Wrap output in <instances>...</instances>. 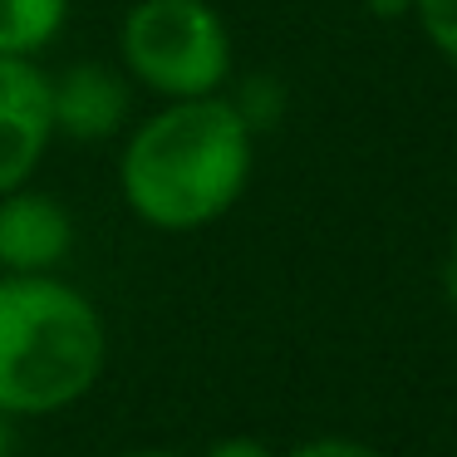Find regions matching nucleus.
I'll return each instance as SVG.
<instances>
[{"label":"nucleus","instance_id":"13","mask_svg":"<svg viewBox=\"0 0 457 457\" xmlns=\"http://www.w3.org/2000/svg\"><path fill=\"white\" fill-rule=\"evenodd\" d=\"M11 423H15V418L0 413V457H11Z\"/></svg>","mask_w":457,"mask_h":457},{"label":"nucleus","instance_id":"3","mask_svg":"<svg viewBox=\"0 0 457 457\" xmlns=\"http://www.w3.org/2000/svg\"><path fill=\"white\" fill-rule=\"evenodd\" d=\"M119 70L162 99L227 94L231 30L212 0H133L119 25Z\"/></svg>","mask_w":457,"mask_h":457},{"label":"nucleus","instance_id":"9","mask_svg":"<svg viewBox=\"0 0 457 457\" xmlns=\"http://www.w3.org/2000/svg\"><path fill=\"white\" fill-rule=\"evenodd\" d=\"M280 457H388V453H378V447L359 443V437L329 433V437H310V443L290 447V453H280Z\"/></svg>","mask_w":457,"mask_h":457},{"label":"nucleus","instance_id":"7","mask_svg":"<svg viewBox=\"0 0 457 457\" xmlns=\"http://www.w3.org/2000/svg\"><path fill=\"white\" fill-rule=\"evenodd\" d=\"M70 21V0H0V54L35 60L60 40Z\"/></svg>","mask_w":457,"mask_h":457},{"label":"nucleus","instance_id":"6","mask_svg":"<svg viewBox=\"0 0 457 457\" xmlns=\"http://www.w3.org/2000/svg\"><path fill=\"white\" fill-rule=\"evenodd\" d=\"M129 74L113 64H70L64 74L50 79V113H54V133L74 143H104L113 133H123L129 123Z\"/></svg>","mask_w":457,"mask_h":457},{"label":"nucleus","instance_id":"11","mask_svg":"<svg viewBox=\"0 0 457 457\" xmlns=\"http://www.w3.org/2000/svg\"><path fill=\"white\" fill-rule=\"evenodd\" d=\"M443 295H447V305L457 310V227H453L447 251H443Z\"/></svg>","mask_w":457,"mask_h":457},{"label":"nucleus","instance_id":"4","mask_svg":"<svg viewBox=\"0 0 457 457\" xmlns=\"http://www.w3.org/2000/svg\"><path fill=\"white\" fill-rule=\"evenodd\" d=\"M54 143L50 74L35 60L0 54V197L35 178Z\"/></svg>","mask_w":457,"mask_h":457},{"label":"nucleus","instance_id":"5","mask_svg":"<svg viewBox=\"0 0 457 457\" xmlns=\"http://www.w3.org/2000/svg\"><path fill=\"white\" fill-rule=\"evenodd\" d=\"M74 251V217L60 197L30 182L0 197V276H45Z\"/></svg>","mask_w":457,"mask_h":457},{"label":"nucleus","instance_id":"1","mask_svg":"<svg viewBox=\"0 0 457 457\" xmlns=\"http://www.w3.org/2000/svg\"><path fill=\"white\" fill-rule=\"evenodd\" d=\"M256 162L251 119L237 99H172L129 133L119 192L153 231H202L241 202Z\"/></svg>","mask_w":457,"mask_h":457},{"label":"nucleus","instance_id":"12","mask_svg":"<svg viewBox=\"0 0 457 457\" xmlns=\"http://www.w3.org/2000/svg\"><path fill=\"white\" fill-rule=\"evenodd\" d=\"M369 11L374 15H408L413 11V0H369Z\"/></svg>","mask_w":457,"mask_h":457},{"label":"nucleus","instance_id":"10","mask_svg":"<svg viewBox=\"0 0 457 457\" xmlns=\"http://www.w3.org/2000/svg\"><path fill=\"white\" fill-rule=\"evenodd\" d=\"M207 457H280L270 443H261V437L251 433H231V437H217V443L207 447Z\"/></svg>","mask_w":457,"mask_h":457},{"label":"nucleus","instance_id":"2","mask_svg":"<svg viewBox=\"0 0 457 457\" xmlns=\"http://www.w3.org/2000/svg\"><path fill=\"white\" fill-rule=\"evenodd\" d=\"M109 364L104 315L79 286L0 276V413L50 418L94 394Z\"/></svg>","mask_w":457,"mask_h":457},{"label":"nucleus","instance_id":"14","mask_svg":"<svg viewBox=\"0 0 457 457\" xmlns=\"http://www.w3.org/2000/svg\"><path fill=\"white\" fill-rule=\"evenodd\" d=\"M119 457H182V453H162V447H138V453H119Z\"/></svg>","mask_w":457,"mask_h":457},{"label":"nucleus","instance_id":"8","mask_svg":"<svg viewBox=\"0 0 457 457\" xmlns=\"http://www.w3.org/2000/svg\"><path fill=\"white\" fill-rule=\"evenodd\" d=\"M408 15L418 21L423 40L457 70V0H413V11Z\"/></svg>","mask_w":457,"mask_h":457}]
</instances>
